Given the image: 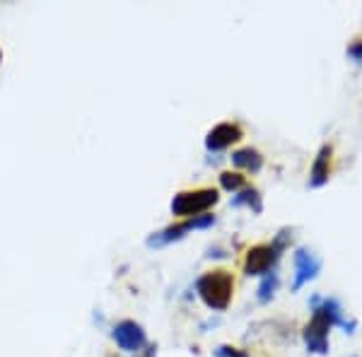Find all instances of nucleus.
Listing matches in <instances>:
<instances>
[{
  "mask_svg": "<svg viewBox=\"0 0 362 357\" xmlns=\"http://www.w3.org/2000/svg\"><path fill=\"white\" fill-rule=\"evenodd\" d=\"M196 292L208 309H213V312H225L234 294L232 273L222 268L208 270V273H203L201 278L196 280Z\"/></svg>",
  "mask_w": 362,
  "mask_h": 357,
  "instance_id": "nucleus-1",
  "label": "nucleus"
},
{
  "mask_svg": "<svg viewBox=\"0 0 362 357\" xmlns=\"http://www.w3.org/2000/svg\"><path fill=\"white\" fill-rule=\"evenodd\" d=\"M220 201V193L215 188H193V191H179L172 198V215L176 217H198L203 213H211V208Z\"/></svg>",
  "mask_w": 362,
  "mask_h": 357,
  "instance_id": "nucleus-2",
  "label": "nucleus"
},
{
  "mask_svg": "<svg viewBox=\"0 0 362 357\" xmlns=\"http://www.w3.org/2000/svg\"><path fill=\"white\" fill-rule=\"evenodd\" d=\"M213 224H215V215H213V213H203V215H198V217H188V220L170 224V227L150 234V237H147V247L160 249L172 242H181V239L186 237L188 232H193V229H208V227H213Z\"/></svg>",
  "mask_w": 362,
  "mask_h": 357,
  "instance_id": "nucleus-3",
  "label": "nucleus"
},
{
  "mask_svg": "<svg viewBox=\"0 0 362 357\" xmlns=\"http://www.w3.org/2000/svg\"><path fill=\"white\" fill-rule=\"evenodd\" d=\"M280 258V251L273 244H256L247 251L244 256V273L252 278H263V275L273 273L275 263Z\"/></svg>",
  "mask_w": 362,
  "mask_h": 357,
  "instance_id": "nucleus-4",
  "label": "nucleus"
},
{
  "mask_svg": "<svg viewBox=\"0 0 362 357\" xmlns=\"http://www.w3.org/2000/svg\"><path fill=\"white\" fill-rule=\"evenodd\" d=\"M331 321L326 319L324 314L312 309V319L309 324L302 329V338H304V345L312 355H326L329 353V333H331Z\"/></svg>",
  "mask_w": 362,
  "mask_h": 357,
  "instance_id": "nucleus-5",
  "label": "nucleus"
},
{
  "mask_svg": "<svg viewBox=\"0 0 362 357\" xmlns=\"http://www.w3.org/2000/svg\"><path fill=\"white\" fill-rule=\"evenodd\" d=\"M111 338L116 340L124 353H142L147 348V335H145V329H142L138 321L133 319H124L114 326L111 331Z\"/></svg>",
  "mask_w": 362,
  "mask_h": 357,
  "instance_id": "nucleus-6",
  "label": "nucleus"
},
{
  "mask_svg": "<svg viewBox=\"0 0 362 357\" xmlns=\"http://www.w3.org/2000/svg\"><path fill=\"white\" fill-rule=\"evenodd\" d=\"M293 263H295L293 292H297V290H302L304 285L312 283V280L319 275V270H321V258L312 251V249L299 247V249H295Z\"/></svg>",
  "mask_w": 362,
  "mask_h": 357,
  "instance_id": "nucleus-7",
  "label": "nucleus"
},
{
  "mask_svg": "<svg viewBox=\"0 0 362 357\" xmlns=\"http://www.w3.org/2000/svg\"><path fill=\"white\" fill-rule=\"evenodd\" d=\"M242 138H244V131L239 128L237 124H229V121H225V124H217V126H213V128L208 131L206 150L208 152H222V150H227V147H232L234 142H239Z\"/></svg>",
  "mask_w": 362,
  "mask_h": 357,
  "instance_id": "nucleus-8",
  "label": "nucleus"
},
{
  "mask_svg": "<svg viewBox=\"0 0 362 357\" xmlns=\"http://www.w3.org/2000/svg\"><path fill=\"white\" fill-rule=\"evenodd\" d=\"M331 174H334V145L324 142L317 150V157L309 169V188H321L329 183Z\"/></svg>",
  "mask_w": 362,
  "mask_h": 357,
  "instance_id": "nucleus-9",
  "label": "nucleus"
},
{
  "mask_svg": "<svg viewBox=\"0 0 362 357\" xmlns=\"http://www.w3.org/2000/svg\"><path fill=\"white\" fill-rule=\"evenodd\" d=\"M232 165L237 167V169L256 174L263 167V155L258 150H254V147H242V150L232 152Z\"/></svg>",
  "mask_w": 362,
  "mask_h": 357,
  "instance_id": "nucleus-10",
  "label": "nucleus"
},
{
  "mask_svg": "<svg viewBox=\"0 0 362 357\" xmlns=\"http://www.w3.org/2000/svg\"><path fill=\"white\" fill-rule=\"evenodd\" d=\"M232 208H249V210L258 215V213H263V198L254 186H247V188H242V191L234 193Z\"/></svg>",
  "mask_w": 362,
  "mask_h": 357,
  "instance_id": "nucleus-11",
  "label": "nucleus"
},
{
  "mask_svg": "<svg viewBox=\"0 0 362 357\" xmlns=\"http://www.w3.org/2000/svg\"><path fill=\"white\" fill-rule=\"evenodd\" d=\"M278 283H280V278H278V273H268V275H263L261 278V285H258V290H256V299L261 304H268L271 299L275 297V290H278Z\"/></svg>",
  "mask_w": 362,
  "mask_h": 357,
  "instance_id": "nucleus-12",
  "label": "nucleus"
},
{
  "mask_svg": "<svg viewBox=\"0 0 362 357\" xmlns=\"http://www.w3.org/2000/svg\"><path fill=\"white\" fill-rule=\"evenodd\" d=\"M220 186L229 193H237V191H242V188H247V176L239 174V172H222Z\"/></svg>",
  "mask_w": 362,
  "mask_h": 357,
  "instance_id": "nucleus-13",
  "label": "nucleus"
},
{
  "mask_svg": "<svg viewBox=\"0 0 362 357\" xmlns=\"http://www.w3.org/2000/svg\"><path fill=\"white\" fill-rule=\"evenodd\" d=\"M290 242H293V229H280V232L275 234V239H273L271 244H273L275 249H278L280 254H283L285 249L290 247Z\"/></svg>",
  "mask_w": 362,
  "mask_h": 357,
  "instance_id": "nucleus-14",
  "label": "nucleus"
},
{
  "mask_svg": "<svg viewBox=\"0 0 362 357\" xmlns=\"http://www.w3.org/2000/svg\"><path fill=\"white\" fill-rule=\"evenodd\" d=\"M215 357H249V353L242 348H234V345H220L215 350Z\"/></svg>",
  "mask_w": 362,
  "mask_h": 357,
  "instance_id": "nucleus-15",
  "label": "nucleus"
},
{
  "mask_svg": "<svg viewBox=\"0 0 362 357\" xmlns=\"http://www.w3.org/2000/svg\"><path fill=\"white\" fill-rule=\"evenodd\" d=\"M345 53H348V58L353 60V63L362 65V39H355V42L348 46V51H345Z\"/></svg>",
  "mask_w": 362,
  "mask_h": 357,
  "instance_id": "nucleus-16",
  "label": "nucleus"
},
{
  "mask_svg": "<svg viewBox=\"0 0 362 357\" xmlns=\"http://www.w3.org/2000/svg\"><path fill=\"white\" fill-rule=\"evenodd\" d=\"M0 60H3V51H0Z\"/></svg>",
  "mask_w": 362,
  "mask_h": 357,
  "instance_id": "nucleus-17",
  "label": "nucleus"
}]
</instances>
